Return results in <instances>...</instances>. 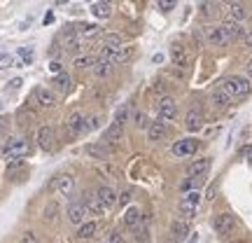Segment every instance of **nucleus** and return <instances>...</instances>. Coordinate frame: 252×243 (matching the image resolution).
<instances>
[{"mask_svg":"<svg viewBox=\"0 0 252 243\" xmlns=\"http://www.w3.org/2000/svg\"><path fill=\"white\" fill-rule=\"evenodd\" d=\"M75 66H77L80 70H84V68H94L96 61H94L91 56H77V59H75Z\"/></svg>","mask_w":252,"mask_h":243,"instance_id":"34","label":"nucleus"},{"mask_svg":"<svg viewBox=\"0 0 252 243\" xmlns=\"http://www.w3.org/2000/svg\"><path fill=\"white\" fill-rule=\"evenodd\" d=\"M5 131H7V122L0 117V134H5Z\"/></svg>","mask_w":252,"mask_h":243,"instance_id":"50","label":"nucleus"},{"mask_svg":"<svg viewBox=\"0 0 252 243\" xmlns=\"http://www.w3.org/2000/svg\"><path fill=\"white\" fill-rule=\"evenodd\" d=\"M178 117V103L171 99V96H166V99L159 101V119L161 122H171V119Z\"/></svg>","mask_w":252,"mask_h":243,"instance_id":"6","label":"nucleus"},{"mask_svg":"<svg viewBox=\"0 0 252 243\" xmlns=\"http://www.w3.org/2000/svg\"><path fill=\"white\" fill-rule=\"evenodd\" d=\"M213 7H215L213 2H203V5H201V9H203V14H213Z\"/></svg>","mask_w":252,"mask_h":243,"instance_id":"45","label":"nucleus"},{"mask_svg":"<svg viewBox=\"0 0 252 243\" xmlns=\"http://www.w3.org/2000/svg\"><path fill=\"white\" fill-rule=\"evenodd\" d=\"M208 171H210V159H196V162L189 164L187 175L189 178H201V175H206Z\"/></svg>","mask_w":252,"mask_h":243,"instance_id":"17","label":"nucleus"},{"mask_svg":"<svg viewBox=\"0 0 252 243\" xmlns=\"http://www.w3.org/2000/svg\"><path fill=\"white\" fill-rule=\"evenodd\" d=\"M189 243H198V236L194 234V236H191V239H189Z\"/></svg>","mask_w":252,"mask_h":243,"instance_id":"53","label":"nucleus"},{"mask_svg":"<svg viewBox=\"0 0 252 243\" xmlns=\"http://www.w3.org/2000/svg\"><path fill=\"white\" fill-rule=\"evenodd\" d=\"M140 220H143V213H140V208H126L124 210V217H122V222H124L126 229H135V227L140 225Z\"/></svg>","mask_w":252,"mask_h":243,"instance_id":"14","label":"nucleus"},{"mask_svg":"<svg viewBox=\"0 0 252 243\" xmlns=\"http://www.w3.org/2000/svg\"><path fill=\"white\" fill-rule=\"evenodd\" d=\"M163 136H166V122H152L150 124V129H147V138L150 140H161Z\"/></svg>","mask_w":252,"mask_h":243,"instance_id":"25","label":"nucleus"},{"mask_svg":"<svg viewBox=\"0 0 252 243\" xmlns=\"http://www.w3.org/2000/svg\"><path fill=\"white\" fill-rule=\"evenodd\" d=\"M91 70H94V75H96V77H100V80H103V77H108V75H110L112 66H108V63H103V61H96V66H94Z\"/></svg>","mask_w":252,"mask_h":243,"instance_id":"31","label":"nucleus"},{"mask_svg":"<svg viewBox=\"0 0 252 243\" xmlns=\"http://www.w3.org/2000/svg\"><path fill=\"white\" fill-rule=\"evenodd\" d=\"M173 7H175L173 0H159V9H161V12H171Z\"/></svg>","mask_w":252,"mask_h":243,"instance_id":"41","label":"nucleus"},{"mask_svg":"<svg viewBox=\"0 0 252 243\" xmlns=\"http://www.w3.org/2000/svg\"><path fill=\"white\" fill-rule=\"evenodd\" d=\"M96 197H98V201H100V206H103V210H108V208L117 206V201H119L117 192H115L112 187H108V185H103V187L96 192Z\"/></svg>","mask_w":252,"mask_h":243,"instance_id":"8","label":"nucleus"},{"mask_svg":"<svg viewBox=\"0 0 252 243\" xmlns=\"http://www.w3.org/2000/svg\"><path fill=\"white\" fill-rule=\"evenodd\" d=\"M185 126H187V131H201V126H203V115L198 112V110H189L187 115H185Z\"/></svg>","mask_w":252,"mask_h":243,"instance_id":"19","label":"nucleus"},{"mask_svg":"<svg viewBox=\"0 0 252 243\" xmlns=\"http://www.w3.org/2000/svg\"><path fill=\"white\" fill-rule=\"evenodd\" d=\"M84 115H82L80 110H75V112H70L68 115V119H65V126H68V131H70L72 136H77L84 131Z\"/></svg>","mask_w":252,"mask_h":243,"instance_id":"13","label":"nucleus"},{"mask_svg":"<svg viewBox=\"0 0 252 243\" xmlns=\"http://www.w3.org/2000/svg\"><path fill=\"white\" fill-rule=\"evenodd\" d=\"M75 31H77L80 40H87V37H96V35H98L100 26H98V24H80V26H75Z\"/></svg>","mask_w":252,"mask_h":243,"instance_id":"21","label":"nucleus"},{"mask_svg":"<svg viewBox=\"0 0 252 243\" xmlns=\"http://www.w3.org/2000/svg\"><path fill=\"white\" fill-rule=\"evenodd\" d=\"M108 243H122V236H119L117 232H110V236H108Z\"/></svg>","mask_w":252,"mask_h":243,"instance_id":"44","label":"nucleus"},{"mask_svg":"<svg viewBox=\"0 0 252 243\" xmlns=\"http://www.w3.org/2000/svg\"><path fill=\"white\" fill-rule=\"evenodd\" d=\"M243 157L248 159V162L252 164V145H248V147H243Z\"/></svg>","mask_w":252,"mask_h":243,"instance_id":"47","label":"nucleus"},{"mask_svg":"<svg viewBox=\"0 0 252 243\" xmlns=\"http://www.w3.org/2000/svg\"><path fill=\"white\" fill-rule=\"evenodd\" d=\"M96 229H98V225H96V222H84V225L77 229V239H82V241L94 239V236H96Z\"/></svg>","mask_w":252,"mask_h":243,"instance_id":"26","label":"nucleus"},{"mask_svg":"<svg viewBox=\"0 0 252 243\" xmlns=\"http://www.w3.org/2000/svg\"><path fill=\"white\" fill-rule=\"evenodd\" d=\"M103 138H105L108 143H119V140L124 138V126H119L112 122V124L105 129V136H103Z\"/></svg>","mask_w":252,"mask_h":243,"instance_id":"23","label":"nucleus"},{"mask_svg":"<svg viewBox=\"0 0 252 243\" xmlns=\"http://www.w3.org/2000/svg\"><path fill=\"white\" fill-rule=\"evenodd\" d=\"M19 56L24 59V63H26V66H31V63H33V59H35V54H33V49H31V47H21V49H19Z\"/></svg>","mask_w":252,"mask_h":243,"instance_id":"36","label":"nucleus"},{"mask_svg":"<svg viewBox=\"0 0 252 243\" xmlns=\"http://www.w3.org/2000/svg\"><path fill=\"white\" fill-rule=\"evenodd\" d=\"M110 12H112V7H110L108 2H94V5H91V14L96 19H108Z\"/></svg>","mask_w":252,"mask_h":243,"instance_id":"27","label":"nucleus"},{"mask_svg":"<svg viewBox=\"0 0 252 243\" xmlns=\"http://www.w3.org/2000/svg\"><path fill=\"white\" fill-rule=\"evenodd\" d=\"M26 152H28V143L24 138H12L5 145V157L7 159H19V157H24Z\"/></svg>","mask_w":252,"mask_h":243,"instance_id":"5","label":"nucleus"},{"mask_svg":"<svg viewBox=\"0 0 252 243\" xmlns=\"http://www.w3.org/2000/svg\"><path fill=\"white\" fill-rule=\"evenodd\" d=\"M128 201H131V192H124V194H119V204H128Z\"/></svg>","mask_w":252,"mask_h":243,"instance_id":"46","label":"nucleus"},{"mask_svg":"<svg viewBox=\"0 0 252 243\" xmlns=\"http://www.w3.org/2000/svg\"><path fill=\"white\" fill-rule=\"evenodd\" d=\"M54 84H56V89H61V91H68V89H70V87H72L70 77H68V75H65V72H61V75H56Z\"/></svg>","mask_w":252,"mask_h":243,"instance_id":"32","label":"nucleus"},{"mask_svg":"<svg viewBox=\"0 0 252 243\" xmlns=\"http://www.w3.org/2000/svg\"><path fill=\"white\" fill-rule=\"evenodd\" d=\"M56 213H59V204L52 201V204H47L45 206V213H42V215H45V220H54Z\"/></svg>","mask_w":252,"mask_h":243,"instance_id":"35","label":"nucleus"},{"mask_svg":"<svg viewBox=\"0 0 252 243\" xmlns=\"http://www.w3.org/2000/svg\"><path fill=\"white\" fill-rule=\"evenodd\" d=\"M220 89L226 91L229 94V99H245L248 94H250L252 84L248 77H241V75H231V77H226L222 84H220Z\"/></svg>","mask_w":252,"mask_h":243,"instance_id":"1","label":"nucleus"},{"mask_svg":"<svg viewBox=\"0 0 252 243\" xmlns=\"http://www.w3.org/2000/svg\"><path fill=\"white\" fill-rule=\"evenodd\" d=\"M248 80H252V61L248 63Z\"/></svg>","mask_w":252,"mask_h":243,"instance_id":"52","label":"nucleus"},{"mask_svg":"<svg viewBox=\"0 0 252 243\" xmlns=\"http://www.w3.org/2000/svg\"><path fill=\"white\" fill-rule=\"evenodd\" d=\"M131 56V49L128 47H122V49H117V52H112V49H100V56H98V61H103V63H108V66H115V63H122V61H126Z\"/></svg>","mask_w":252,"mask_h":243,"instance_id":"4","label":"nucleus"},{"mask_svg":"<svg viewBox=\"0 0 252 243\" xmlns=\"http://www.w3.org/2000/svg\"><path fill=\"white\" fill-rule=\"evenodd\" d=\"M133 122H135V126L138 129H150V119H147V115H145L143 110H138V112H133Z\"/></svg>","mask_w":252,"mask_h":243,"instance_id":"33","label":"nucleus"},{"mask_svg":"<svg viewBox=\"0 0 252 243\" xmlns=\"http://www.w3.org/2000/svg\"><path fill=\"white\" fill-rule=\"evenodd\" d=\"M171 232L173 236H175V241H185L189 236V222H185V220H175L171 225Z\"/></svg>","mask_w":252,"mask_h":243,"instance_id":"24","label":"nucleus"},{"mask_svg":"<svg viewBox=\"0 0 252 243\" xmlns=\"http://www.w3.org/2000/svg\"><path fill=\"white\" fill-rule=\"evenodd\" d=\"M206 40H208V45H213V47H222L229 42L224 35V31H222V26H208L206 28Z\"/></svg>","mask_w":252,"mask_h":243,"instance_id":"10","label":"nucleus"},{"mask_svg":"<svg viewBox=\"0 0 252 243\" xmlns=\"http://www.w3.org/2000/svg\"><path fill=\"white\" fill-rule=\"evenodd\" d=\"M226 14H229V21L241 24V21H245V17H248V9H245V5H241V2H229V5H226Z\"/></svg>","mask_w":252,"mask_h":243,"instance_id":"18","label":"nucleus"},{"mask_svg":"<svg viewBox=\"0 0 252 243\" xmlns=\"http://www.w3.org/2000/svg\"><path fill=\"white\" fill-rule=\"evenodd\" d=\"M82 206L87 208L91 215H100V213H103V206H100L98 197H96V194H89V192H87V194H84V199H82Z\"/></svg>","mask_w":252,"mask_h":243,"instance_id":"20","label":"nucleus"},{"mask_svg":"<svg viewBox=\"0 0 252 243\" xmlns=\"http://www.w3.org/2000/svg\"><path fill=\"white\" fill-rule=\"evenodd\" d=\"M210 103L215 105V108H220V110H224L229 103H231V99H229V94L226 91H222L220 87H217L213 94H210Z\"/></svg>","mask_w":252,"mask_h":243,"instance_id":"22","label":"nucleus"},{"mask_svg":"<svg viewBox=\"0 0 252 243\" xmlns=\"http://www.w3.org/2000/svg\"><path fill=\"white\" fill-rule=\"evenodd\" d=\"M105 49H112V52L122 49V35H117V33H108V35H105Z\"/></svg>","mask_w":252,"mask_h":243,"instance_id":"30","label":"nucleus"},{"mask_svg":"<svg viewBox=\"0 0 252 243\" xmlns=\"http://www.w3.org/2000/svg\"><path fill=\"white\" fill-rule=\"evenodd\" d=\"M49 70H52V72H56V75H61L63 66H61V63H59V61H52V63H49Z\"/></svg>","mask_w":252,"mask_h":243,"instance_id":"43","label":"nucleus"},{"mask_svg":"<svg viewBox=\"0 0 252 243\" xmlns=\"http://www.w3.org/2000/svg\"><path fill=\"white\" fill-rule=\"evenodd\" d=\"M222 31H224V35H226L229 42H234V40H238V37H245L243 26H241V24H236V21H229V19L222 24Z\"/></svg>","mask_w":252,"mask_h":243,"instance_id":"15","label":"nucleus"},{"mask_svg":"<svg viewBox=\"0 0 252 243\" xmlns=\"http://www.w3.org/2000/svg\"><path fill=\"white\" fill-rule=\"evenodd\" d=\"M171 59H173L175 66H187V52H185L182 47H178V45L171 49Z\"/></svg>","mask_w":252,"mask_h":243,"instance_id":"28","label":"nucleus"},{"mask_svg":"<svg viewBox=\"0 0 252 243\" xmlns=\"http://www.w3.org/2000/svg\"><path fill=\"white\" fill-rule=\"evenodd\" d=\"M52 187H54L56 192L65 194V197H70L72 189H75V178H72V175H68V173H63V175H56L54 182H52Z\"/></svg>","mask_w":252,"mask_h":243,"instance_id":"9","label":"nucleus"},{"mask_svg":"<svg viewBox=\"0 0 252 243\" xmlns=\"http://www.w3.org/2000/svg\"><path fill=\"white\" fill-rule=\"evenodd\" d=\"M21 84H24V82H21V77H14V80L7 82V91H17Z\"/></svg>","mask_w":252,"mask_h":243,"instance_id":"42","label":"nucleus"},{"mask_svg":"<svg viewBox=\"0 0 252 243\" xmlns=\"http://www.w3.org/2000/svg\"><path fill=\"white\" fill-rule=\"evenodd\" d=\"M12 63H14V56H12V54H0V70H7V68H12Z\"/></svg>","mask_w":252,"mask_h":243,"instance_id":"38","label":"nucleus"},{"mask_svg":"<svg viewBox=\"0 0 252 243\" xmlns=\"http://www.w3.org/2000/svg\"><path fill=\"white\" fill-rule=\"evenodd\" d=\"M54 129L52 126H40V131H37V145L45 150V152H52L54 150Z\"/></svg>","mask_w":252,"mask_h":243,"instance_id":"7","label":"nucleus"},{"mask_svg":"<svg viewBox=\"0 0 252 243\" xmlns=\"http://www.w3.org/2000/svg\"><path fill=\"white\" fill-rule=\"evenodd\" d=\"M65 215H68V222H70V225L82 227L84 225V217H87V208L82 206V204H70Z\"/></svg>","mask_w":252,"mask_h":243,"instance_id":"12","label":"nucleus"},{"mask_svg":"<svg viewBox=\"0 0 252 243\" xmlns=\"http://www.w3.org/2000/svg\"><path fill=\"white\" fill-rule=\"evenodd\" d=\"M213 227H215L217 234L229 236L236 229V217L231 215V213H220V215H215V220H213Z\"/></svg>","mask_w":252,"mask_h":243,"instance_id":"3","label":"nucleus"},{"mask_svg":"<svg viewBox=\"0 0 252 243\" xmlns=\"http://www.w3.org/2000/svg\"><path fill=\"white\" fill-rule=\"evenodd\" d=\"M87 154L94 159H108V150L103 145H87Z\"/></svg>","mask_w":252,"mask_h":243,"instance_id":"29","label":"nucleus"},{"mask_svg":"<svg viewBox=\"0 0 252 243\" xmlns=\"http://www.w3.org/2000/svg\"><path fill=\"white\" fill-rule=\"evenodd\" d=\"M196 140L194 138H185V140H178V143L173 145V154L175 157H189V154L196 152Z\"/></svg>","mask_w":252,"mask_h":243,"instance_id":"11","label":"nucleus"},{"mask_svg":"<svg viewBox=\"0 0 252 243\" xmlns=\"http://www.w3.org/2000/svg\"><path fill=\"white\" fill-rule=\"evenodd\" d=\"M33 96H35V103L40 105V108H52L56 103V99H54V94L49 89H45V87H37L35 91H33Z\"/></svg>","mask_w":252,"mask_h":243,"instance_id":"16","label":"nucleus"},{"mask_svg":"<svg viewBox=\"0 0 252 243\" xmlns=\"http://www.w3.org/2000/svg\"><path fill=\"white\" fill-rule=\"evenodd\" d=\"M198 204H201V194H198V192H187V194L180 199V213L191 220V217L196 215Z\"/></svg>","mask_w":252,"mask_h":243,"instance_id":"2","label":"nucleus"},{"mask_svg":"<svg viewBox=\"0 0 252 243\" xmlns=\"http://www.w3.org/2000/svg\"><path fill=\"white\" fill-rule=\"evenodd\" d=\"M98 126H100V117H87L84 119V131H82V134L94 131V129H98Z\"/></svg>","mask_w":252,"mask_h":243,"instance_id":"37","label":"nucleus"},{"mask_svg":"<svg viewBox=\"0 0 252 243\" xmlns=\"http://www.w3.org/2000/svg\"><path fill=\"white\" fill-rule=\"evenodd\" d=\"M152 61H154V63H161V61H163V54H154Z\"/></svg>","mask_w":252,"mask_h":243,"instance_id":"51","label":"nucleus"},{"mask_svg":"<svg viewBox=\"0 0 252 243\" xmlns=\"http://www.w3.org/2000/svg\"><path fill=\"white\" fill-rule=\"evenodd\" d=\"M52 21H54V12H47V14H45V19H42V24H45V26H47V24H52Z\"/></svg>","mask_w":252,"mask_h":243,"instance_id":"48","label":"nucleus"},{"mask_svg":"<svg viewBox=\"0 0 252 243\" xmlns=\"http://www.w3.org/2000/svg\"><path fill=\"white\" fill-rule=\"evenodd\" d=\"M19 243H40V239H37L35 232H24L21 239H19Z\"/></svg>","mask_w":252,"mask_h":243,"instance_id":"39","label":"nucleus"},{"mask_svg":"<svg viewBox=\"0 0 252 243\" xmlns=\"http://www.w3.org/2000/svg\"><path fill=\"white\" fill-rule=\"evenodd\" d=\"M124 119H128V108H122L117 112V119H115V124H119V126H124Z\"/></svg>","mask_w":252,"mask_h":243,"instance_id":"40","label":"nucleus"},{"mask_svg":"<svg viewBox=\"0 0 252 243\" xmlns=\"http://www.w3.org/2000/svg\"><path fill=\"white\" fill-rule=\"evenodd\" d=\"M245 45L252 49V31H248V33H245Z\"/></svg>","mask_w":252,"mask_h":243,"instance_id":"49","label":"nucleus"}]
</instances>
